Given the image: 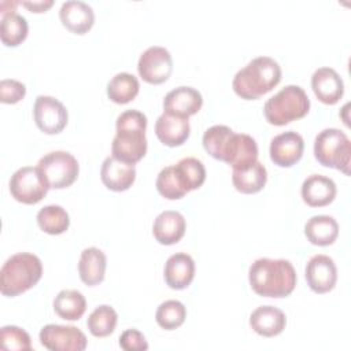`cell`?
<instances>
[{"label": "cell", "instance_id": "cell-1", "mask_svg": "<svg viewBox=\"0 0 351 351\" xmlns=\"http://www.w3.org/2000/svg\"><path fill=\"white\" fill-rule=\"evenodd\" d=\"M248 280L252 291L259 296L285 298L295 289L298 277L289 261L259 258L250 266Z\"/></svg>", "mask_w": 351, "mask_h": 351}, {"label": "cell", "instance_id": "cell-2", "mask_svg": "<svg viewBox=\"0 0 351 351\" xmlns=\"http://www.w3.org/2000/svg\"><path fill=\"white\" fill-rule=\"evenodd\" d=\"M117 133L112 138V156L125 163L136 165L147 154V117L138 110H126L117 118Z\"/></svg>", "mask_w": 351, "mask_h": 351}, {"label": "cell", "instance_id": "cell-3", "mask_svg": "<svg viewBox=\"0 0 351 351\" xmlns=\"http://www.w3.org/2000/svg\"><path fill=\"white\" fill-rule=\"evenodd\" d=\"M280 81V64L270 56H258L236 73L232 88L241 99L256 100L277 86Z\"/></svg>", "mask_w": 351, "mask_h": 351}, {"label": "cell", "instance_id": "cell-4", "mask_svg": "<svg viewBox=\"0 0 351 351\" xmlns=\"http://www.w3.org/2000/svg\"><path fill=\"white\" fill-rule=\"evenodd\" d=\"M43 276L40 258L30 252L11 255L0 271V291L4 296H18L33 288Z\"/></svg>", "mask_w": 351, "mask_h": 351}, {"label": "cell", "instance_id": "cell-5", "mask_svg": "<svg viewBox=\"0 0 351 351\" xmlns=\"http://www.w3.org/2000/svg\"><path fill=\"white\" fill-rule=\"evenodd\" d=\"M310 99L299 85H287L271 96L263 107L266 121L274 126H284L307 115Z\"/></svg>", "mask_w": 351, "mask_h": 351}, {"label": "cell", "instance_id": "cell-6", "mask_svg": "<svg viewBox=\"0 0 351 351\" xmlns=\"http://www.w3.org/2000/svg\"><path fill=\"white\" fill-rule=\"evenodd\" d=\"M314 156L325 167H332L350 174L351 143L344 132L328 128L319 132L314 140Z\"/></svg>", "mask_w": 351, "mask_h": 351}, {"label": "cell", "instance_id": "cell-7", "mask_svg": "<svg viewBox=\"0 0 351 351\" xmlns=\"http://www.w3.org/2000/svg\"><path fill=\"white\" fill-rule=\"evenodd\" d=\"M37 167L45 177L49 188L63 189L74 184L80 173L78 160L66 151H52L44 155Z\"/></svg>", "mask_w": 351, "mask_h": 351}, {"label": "cell", "instance_id": "cell-8", "mask_svg": "<svg viewBox=\"0 0 351 351\" xmlns=\"http://www.w3.org/2000/svg\"><path fill=\"white\" fill-rule=\"evenodd\" d=\"M49 185L41 170L36 166H23L10 178L11 196L23 204H36L45 197Z\"/></svg>", "mask_w": 351, "mask_h": 351}, {"label": "cell", "instance_id": "cell-9", "mask_svg": "<svg viewBox=\"0 0 351 351\" xmlns=\"http://www.w3.org/2000/svg\"><path fill=\"white\" fill-rule=\"evenodd\" d=\"M40 343L51 351H84L88 346L86 336L73 325L48 324L40 330Z\"/></svg>", "mask_w": 351, "mask_h": 351}, {"label": "cell", "instance_id": "cell-10", "mask_svg": "<svg viewBox=\"0 0 351 351\" xmlns=\"http://www.w3.org/2000/svg\"><path fill=\"white\" fill-rule=\"evenodd\" d=\"M138 75L148 84L159 85L169 80L173 71V59L163 47H149L138 58Z\"/></svg>", "mask_w": 351, "mask_h": 351}, {"label": "cell", "instance_id": "cell-11", "mask_svg": "<svg viewBox=\"0 0 351 351\" xmlns=\"http://www.w3.org/2000/svg\"><path fill=\"white\" fill-rule=\"evenodd\" d=\"M33 117L37 128L45 134L60 133L69 121V114L63 103L52 96L44 95L36 97Z\"/></svg>", "mask_w": 351, "mask_h": 351}, {"label": "cell", "instance_id": "cell-12", "mask_svg": "<svg viewBox=\"0 0 351 351\" xmlns=\"http://www.w3.org/2000/svg\"><path fill=\"white\" fill-rule=\"evenodd\" d=\"M304 276L307 285L315 293H326L332 291L337 281V269L335 261L324 254L314 255L308 259Z\"/></svg>", "mask_w": 351, "mask_h": 351}, {"label": "cell", "instance_id": "cell-13", "mask_svg": "<svg viewBox=\"0 0 351 351\" xmlns=\"http://www.w3.org/2000/svg\"><path fill=\"white\" fill-rule=\"evenodd\" d=\"M303 149V137L293 130H288L277 134L271 140L269 154L274 165L280 167H291L302 159Z\"/></svg>", "mask_w": 351, "mask_h": 351}, {"label": "cell", "instance_id": "cell-14", "mask_svg": "<svg viewBox=\"0 0 351 351\" xmlns=\"http://www.w3.org/2000/svg\"><path fill=\"white\" fill-rule=\"evenodd\" d=\"M202 106V93L192 86H178L170 90L163 99V112L180 118L195 115Z\"/></svg>", "mask_w": 351, "mask_h": 351}, {"label": "cell", "instance_id": "cell-15", "mask_svg": "<svg viewBox=\"0 0 351 351\" xmlns=\"http://www.w3.org/2000/svg\"><path fill=\"white\" fill-rule=\"evenodd\" d=\"M311 88L317 99L328 106L336 104L344 93V82L332 67H319L311 77Z\"/></svg>", "mask_w": 351, "mask_h": 351}, {"label": "cell", "instance_id": "cell-16", "mask_svg": "<svg viewBox=\"0 0 351 351\" xmlns=\"http://www.w3.org/2000/svg\"><path fill=\"white\" fill-rule=\"evenodd\" d=\"M62 25L74 34L88 33L95 23V12L88 3L80 0L64 1L59 10Z\"/></svg>", "mask_w": 351, "mask_h": 351}, {"label": "cell", "instance_id": "cell-17", "mask_svg": "<svg viewBox=\"0 0 351 351\" xmlns=\"http://www.w3.org/2000/svg\"><path fill=\"white\" fill-rule=\"evenodd\" d=\"M177 188L185 196L188 192L197 189L206 181V167L202 160L188 156L170 166Z\"/></svg>", "mask_w": 351, "mask_h": 351}, {"label": "cell", "instance_id": "cell-18", "mask_svg": "<svg viewBox=\"0 0 351 351\" xmlns=\"http://www.w3.org/2000/svg\"><path fill=\"white\" fill-rule=\"evenodd\" d=\"M100 178L108 189L114 192H123L133 185L136 180V167L134 165L108 156L101 165Z\"/></svg>", "mask_w": 351, "mask_h": 351}, {"label": "cell", "instance_id": "cell-19", "mask_svg": "<svg viewBox=\"0 0 351 351\" xmlns=\"http://www.w3.org/2000/svg\"><path fill=\"white\" fill-rule=\"evenodd\" d=\"M186 229L185 218L181 213L174 210L162 211L154 221L152 233L155 240L163 245H173L178 243Z\"/></svg>", "mask_w": 351, "mask_h": 351}, {"label": "cell", "instance_id": "cell-20", "mask_svg": "<svg viewBox=\"0 0 351 351\" xmlns=\"http://www.w3.org/2000/svg\"><path fill=\"white\" fill-rule=\"evenodd\" d=\"M302 199L310 207H324L336 197V184L332 178L311 174L302 184Z\"/></svg>", "mask_w": 351, "mask_h": 351}, {"label": "cell", "instance_id": "cell-21", "mask_svg": "<svg viewBox=\"0 0 351 351\" xmlns=\"http://www.w3.org/2000/svg\"><path fill=\"white\" fill-rule=\"evenodd\" d=\"M165 281L171 289H185L195 277V262L186 252L169 256L163 270Z\"/></svg>", "mask_w": 351, "mask_h": 351}, {"label": "cell", "instance_id": "cell-22", "mask_svg": "<svg viewBox=\"0 0 351 351\" xmlns=\"http://www.w3.org/2000/svg\"><path fill=\"white\" fill-rule=\"evenodd\" d=\"M191 133L188 118L173 117L166 112L158 117L155 122V134L163 145L178 147L182 145Z\"/></svg>", "mask_w": 351, "mask_h": 351}, {"label": "cell", "instance_id": "cell-23", "mask_svg": "<svg viewBox=\"0 0 351 351\" xmlns=\"http://www.w3.org/2000/svg\"><path fill=\"white\" fill-rule=\"evenodd\" d=\"M287 325L285 314L274 306H259L250 315V326L263 337L280 335Z\"/></svg>", "mask_w": 351, "mask_h": 351}, {"label": "cell", "instance_id": "cell-24", "mask_svg": "<svg viewBox=\"0 0 351 351\" xmlns=\"http://www.w3.org/2000/svg\"><path fill=\"white\" fill-rule=\"evenodd\" d=\"M106 267L107 256L101 250L96 247H88L81 252L78 262V273L84 284L89 287L100 284L104 280Z\"/></svg>", "mask_w": 351, "mask_h": 351}, {"label": "cell", "instance_id": "cell-25", "mask_svg": "<svg viewBox=\"0 0 351 351\" xmlns=\"http://www.w3.org/2000/svg\"><path fill=\"white\" fill-rule=\"evenodd\" d=\"M267 181L266 167L259 162H254L241 169H233L232 182L234 188L245 195L256 193L262 191Z\"/></svg>", "mask_w": 351, "mask_h": 351}, {"label": "cell", "instance_id": "cell-26", "mask_svg": "<svg viewBox=\"0 0 351 351\" xmlns=\"http://www.w3.org/2000/svg\"><path fill=\"white\" fill-rule=\"evenodd\" d=\"M307 240L319 247L330 245L339 236V223L330 215H314L304 225Z\"/></svg>", "mask_w": 351, "mask_h": 351}, {"label": "cell", "instance_id": "cell-27", "mask_svg": "<svg viewBox=\"0 0 351 351\" xmlns=\"http://www.w3.org/2000/svg\"><path fill=\"white\" fill-rule=\"evenodd\" d=\"M258 160L256 141L245 133H234L225 163L232 169H241Z\"/></svg>", "mask_w": 351, "mask_h": 351}, {"label": "cell", "instance_id": "cell-28", "mask_svg": "<svg viewBox=\"0 0 351 351\" xmlns=\"http://www.w3.org/2000/svg\"><path fill=\"white\" fill-rule=\"evenodd\" d=\"M53 310L66 321H77L86 310L85 296L77 289H63L53 299Z\"/></svg>", "mask_w": 351, "mask_h": 351}, {"label": "cell", "instance_id": "cell-29", "mask_svg": "<svg viewBox=\"0 0 351 351\" xmlns=\"http://www.w3.org/2000/svg\"><path fill=\"white\" fill-rule=\"evenodd\" d=\"M233 134L234 132L229 126L214 125L204 132L202 143L207 154H210L214 159L225 162Z\"/></svg>", "mask_w": 351, "mask_h": 351}, {"label": "cell", "instance_id": "cell-30", "mask_svg": "<svg viewBox=\"0 0 351 351\" xmlns=\"http://www.w3.org/2000/svg\"><path fill=\"white\" fill-rule=\"evenodd\" d=\"M138 80L129 73H118L107 84V96L117 104L130 103L138 95Z\"/></svg>", "mask_w": 351, "mask_h": 351}, {"label": "cell", "instance_id": "cell-31", "mask_svg": "<svg viewBox=\"0 0 351 351\" xmlns=\"http://www.w3.org/2000/svg\"><path fill=\"white\" fill-rule=\"evenodd\" d=\"M29 25L25 16L16 11L4 14L0 22V38L7 47H18L27 37Z\"/></svg>", "mask_w": 351, "mask_h": 351}, {"label": "cell", "instance_id": "cell-32", "mask_svg": "<svg viewBox=\"0 0 351 351\" xmlns=\"http://www.w3.org/2000/svg\"><path fill=\"white\" fill-rule=\"evenodd\" d=\"M37 223L48 234H62L69 229L70 217L62 206L49 204L37 213Z\"/></svg>", "mask_w": 351, "mask_h": 351}, {"label": "cell", "instance_id": "cell-33", "mask_svg": "<svg viewBox=\"0 0 351 351\" xmlns=\"http://www.w3.org/2000/svg\"><path fill=\"white\" fill-rule=\"evenodd\" d=\"M117 322V311L108 304H101L89 314L86 326L95 337H107L114 332Z\"/></svg>", "mask_w": 351, "mask_h": 351}, {"label": "cell", "instance_id": "cell-34", "mask_svg": "<svg viewBox=\"0 0 351 351\" xmlns=\"http://www.w3.org/2000/svg\"><path fill=\"white\" fill-rule=\"evenodd\" d=\"M186 318V308L180 300H165L156 308L155 319L158 325L166 330L180 328Z\"/></svg>", "mask_w": 351, "mask_h": 351}, {"label": "cell", "instance_id": "cell-35", "mask_svg": "<svg viewBox=\"0 0 351 351\" xmlns=\"http://www.w3.org/2000/svg\"><path fill=\"white\" fill-rule=\"evenodd\" d=\"M0 343L3 350H15V351L32 350V340L29 333L15 325H7L0 329Z\"/></svg>", "mask_w": 351, "mask_h": 351}, {"label": "cell", "instance_id": "cell-36", "mask_svg": "<svg viewBox=\"0 0 351 351\" xmlns=\"http://www.w3.org/2000/svg\"><path fill=\"white\" fill-rule=\"evenodd\" d=\"M156 189L163 197L169 200H177L184 197V195L180 192V189L176 185L170 166H166L159 171L156 177Z\"/></svg>", "mask_w": 351, "mask_h": 351}, {"label": "cell", "instance_id": "cell-37", "mask_svg": "<svg viewBox=\"0 0 351 351\" xmlns=\"http://www.w3.org/2000/svg\"><path fill=\"white\" fill-rule=\"evenodd\" d=\"M26 95L25 84L16 80H1L0 82V101L5 104H15Z\"/></svg>", "mask_w": 351, "mask_h": 351}, {"label": "cell", "instance_id": "cell-38", "mask_svg": "<svg viewBox=\"0 0 351 351\" xmlns=\"http://www.w3.org/2000/svg\"><path fill=\"white\" fill-rule=\"evenodd\" d=\"M119 347L125 351H141L148 348V343L140 330L126 329L119 336Z\"/></svg>", "mask_w": 351, "mask_h": 351}, {"label": "cell", "instance_id": "cell-39", "mask_svg": "<svg viewBox=\"0 0 351 351\" xmlns=\"http://www.w3.org/2000/svg\"><path fill=\"white\" fill-rule=\"evenodd\" d=\"M23 7H26L30 12H45L47 10H49L53 5L52 0H41V1H22L19 3Z\"/></svg>", "mask_w": 351, "mask_h": 351}]
</instances>
